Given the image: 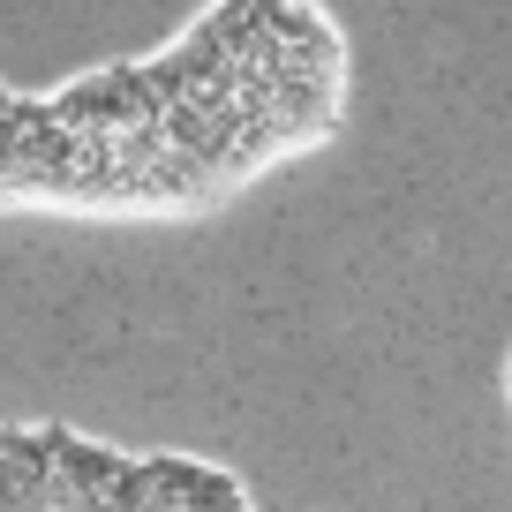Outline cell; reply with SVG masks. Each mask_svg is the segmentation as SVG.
I'll list each match as a JSON object with an SVG mask.
<instances>
[{
  "label": "cell",
  "mask_w": 512,
  "mask_h": 512,
  "mask_svg": "<svg viewBox=\"0 0 512 512\" xmlns=\"http://www.w3.org/2000/svg\"><path fill=\"white\" fill-rule=\"evenodd\" d=\"M347 113V38L317 0H211L166 46L76 83L0 76V219L196 226L317 159Z\"/></svg>",
  "instance_id": "6da1fadb"
},
{
  "label": "cell",
  "mask_w": 512,
  "mask_h": 512,
  "mask_svg": "<svg viewBox=\"0 0 512 512\" xmlns=\"http://www.w3.org/2000/svg\"><path fill=\"white\" fill-rule=\"evenodd\" d=\"M0 512H264L196 452L113 445L76 422H0Z\"/></svg>",
  "instance_id": "7a4b0ae2"
},
{
  "label": "cell",
  "mask_w": 512,
  "mask_h": 512,
  "mask_svg": "<svg viewBox=\"0 0 512 512\" xmlns=\"http://www.w3.org/2000/svg\"><path fill=\"white\" fill-rule=\"evenodd\" d=\"M497 400H505V422H512V347H505V362H497Z\"/></svg>",
  "instance_id": "3957f363"
}]
</instances>
